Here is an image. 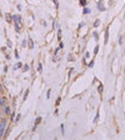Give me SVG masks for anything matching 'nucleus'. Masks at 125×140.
<instances>
[{
    "label": "nucleus",
    "mask_w": 125,
    "mask_h": 140,
    "mask_svg": "<svg viewBox=\"0 0 125 140\" xmlns=\"http://www.w3.org/2000/svg\"><path fill=\"white\" fill-rule=\"evenodd\" d=\"M5 126H6V119H3V120H1V123H0V138H1V136H3V134H4Z\"/></svg>",
    "instance_id": "nucleus-1"
},
{
    "label": "nucleus",
    "mask_w": 125,
    "mask_h": 140,
    "mask_svg": "<svg viewBox=\"0 0 125 140\" xmlns=\"http://www.w3.org/2000/svg\"><path fill=\"white\" fill-rule=\"evenodd\" d=\"M13 19H14V21L18 24V25H20V23H21V18L19 16V15H14L13 16Z\"/></svg>",
    "instance_id": "nucleus-2"
},
{
    "label": "nucleus",
    "mask_w": 125,
    "mask_h": 140,
    "mask_svg": "<svg viewBox=\"0 0 125 140\" xmlns=\"http://www.w3.org/2000/svg\"><path fill=\"white\" fill-rule=\"evenodd\" d=\"M4 113H5L6 115H9V114H10V108H9V106H6V108L4 109Z\"/></svg>",
    "instance_id": "nucleus-3"
},
{
    "label": "nucleus",
    "mask_w": 125,
    "mask_h": 140,
    "mask_svg": "<svg viewBox=\"0 0 125 140\" xmlns=\"http://www.w3.org/2000/svg\"><path fill=\"white\" fill-rule=\"evenodd\" d=\"M0 106H5V99L0 98Z\"/></svg>",
    "instance_id": "nucleus-4"
},
{
    "label": "nucleus",
    "mask_w": 125,
    "mask_h": 140,
    "mask_svg": "<svg viewBox=\"0 0 125 140\" xmlns=\"http://www.w3.org/2000/svg\"><path fill=\"white\" fill-rule=\"evenodd\" d=\"M40 121H41V118H38V120H36V123H35V125H34V129L36 128V125H38V124H39Z\"/></svg>",
    "instance_id": "nucleus-5"
},
{
    "label": "nucleus",
    "mask_w": 125,
    "mask_h": 140,
    "mask_svg": "<svg viewBox=\"0 0 125 140\" xmlns=\"http://www.w3.org/2000/svg\"><path fill=\"white\" fill-rule=\"evenodd\" d=\"M108 36H109V30H106V34H105V43H108Z\"/></svg>",
    "instance_id": "nucleus-6"
},
{
    "label": "nucleus",
    "mask_w": 125,
    "mask_h": 140,
    "mask_svg": "<svg viewBox=\"0 0 125 140\" xmlns=\"http://www.w3.org/2000/svg\"><path fill=\"white\" fill-rule=\"evenodd\" d=\"M99 24H100V21H99V20H96V21H95V23H94V26L96 28V26H99Z\"/></svg>",
    "instance_id": "nucleus-7"
},
{
    "label": "nucleus",
    "mask_w": 125,
    "mask_h": 140,
    "mask_svg": "<svg viewBox=\"0 0 125 140\" xmlns=\"http://www.w3.org/2000/svg\"><path fill=\"white\" fill-rule=\"evenodd\" d=\"M89 13H90V10L88 9V8H85V9H84V14H89Z\"/></svg>",
    "instance_id": "nucleus-8"
},
{
    "label": "nucleus",
    "mask_w": 125,
    "mask_h": 140,
    "mask_svg": "<svg viewBox=\"0 0 125 140\" xmlns=\"http://www.w3.org/2000/svg\"><path fill=\"white\" fill-rule=\"evenodd\" d=\"M20 116H21V115L19 114V115L16 116V119H14V121H19V120H20Z\"/></svg>",
    "instance_id": "nucleus-9"
},
{
    "label": "nucleus",
    "mask_w": 125,
    "mask_h": 140,
    "mask_svg": "<svg viewBox=\"0 0 125 140\" xmlns=\"http://www.w3.org/2000/svg\"><path fill=\"white\" fill-rule=\"evenodd\" d=\"M99 93H100V94L103 93V85H100V86H99Z\"/></svg>",
    "instance_id": "nucleus-10"
},
{
    "label": "nucleus",
    "mask_w": 125,
    "mask_h": 140,
    "mask_svg": "<svg viewBox=\"0 0 125 140\" xmlns=\"http://www.w3.org/2000/svg\"><path fill=\"white\" fill-rule=\"evenodd\" d=\"M80 3H81V5H85L86 4V0H80Z\"/></svg>",
    "instance_id": "nucleus-11"
},
{
    "label": "nucleus",
    "mask_w": 125,
    "mask_h": 140,
    "mask_svg": "<svg viewBox=\"0 0 125 140\" xmlns=\"http://www.w3.org/2000/svg\"><path fill=\"white\" fill-rule=\"evenodd\" d=\"M98 49H99V46H96V48L94 49V54H96V53H98Z\"/></svg>",
    "instance_id": "nucleus-12"
},
{
    "label": "nucleus",
    "mask_w": 125,
    "mask_h": 140,
    "mask_svg": "<svg viewBox=\"0 0 125 140\" xmlns=\"http://www.w3.org/2000/svg\"><path fill=\"white\" fill-rule=\"evenodd\" d=\"M38 70H39V71L43 70V65H41V64H39V69H38Z\"/></svg>",
    "instance_id": "nucleus-13"
},
{
    "label": "nucleus",
    "mask_w": 125,
    "mask_h": 140,
    "mask_svg": "<svg viewBox=\"0 0 125 140\" xmlns=\"http://www.w3.org/2000/svg\"><path fill=\"white\" fill-rule=\"evenodd\" d=\"M24 70H25V71H28V70H29V66H28V65H25V66H24Z\"/></svg>",
    "instance_id": "nucleus-14"
},
{
    "label": "nucleus",
    "mask_w": 125,
    "mask_h": 140,
    "mask_svg": "<svg viewBox=\"0 0 125 140\" xmlns=\"http://www.w3.org/2000/svg\"><path fill=\"white\" fill-rule=\"evenodd\" d=\"M33 46H34V44H33V40L30 39V48H33Z\"/></svg>",
    "instance_id": "nucleus-15"
}]
</instances>
